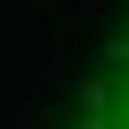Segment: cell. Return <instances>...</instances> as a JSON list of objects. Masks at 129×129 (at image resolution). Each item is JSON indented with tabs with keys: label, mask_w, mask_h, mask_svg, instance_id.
I'll use <instances>...</instances> for the list:
<instances>
[{
	"label": "cell",
	"mask_w": 129,
	"mask_h": 129,
	"mask_svg": "<svg viewBox=\"0 0 129 129\" xmlns=\"http://www.w3.org/2000/svg\"><path fill=\"white\" fill-rule=\"evenodd\" d=\"M73 129H129V32L105 56V73H97V89H89V105H81Z\"/></svg>",
	"instance_id": "1"
}]
</instances>
